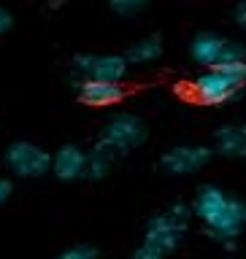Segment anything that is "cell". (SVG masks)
<instances>
[{
    "instance_id": "obj_1",
    "label": "cell",
    "mask_w": 246,
    "mask_h": 259,
    "mask_svg": "<svg viewBox=\"0 0 246 259\" xmlns=\"http://www.w3.org/2000/svg\"><path fill=\"white\" fill-rule=\"evenodd\" d=\"M192 219L200 222L208 240L227 251H235L246 230V202L219 184H200L192 197Z\"/></svg>"
},
{
    "instance_id": "obj_2",
    "label": "cell",
    "mask_w": 246,
    "mask_h": 259,
    "mask_svg": "<svg viewBox=\"0 0 246 259\" xmlns=\"http://www.w3.org/2000/svg\"><path fill=\"white\" fill-rule=\"evenodd\" d=\"M192 224L190 202H173L165 210L154 213L144 227L141 243L133 251V259H165L184 243Z\"/></svg>"
},
{
    "instance_id": "obj_3",
    "label": "cell",
    "mask_w": 246,
    "mask_h": 259,
    "mask_svg": "<svg viewBox=\"0 0 246 259\" xmlns=\"http://www.w3.org/2000/svg\"><path fill=\"white\" fill-rule=\"evenodd\" d=\"M190 92L195 103L206 105V108H219V105L235 103L246 92V60L200 68V73L190 84Z\"/></svg>"
},
{
    "instance_id": "obj_4",
    "label": "cell",
    "mask_w": 246,
    "mask_h": 259,
    "mask_svg": "<svg viewBox=\"0 0 246 259\" xmlns=\"http://www.w3.org/2000/svg\"><path fill=\"white\" fill-rule=\"evenodd\" d=\"M146 141H149V127H146V121L138 113H130V111L111 113L103 121L100 135H97V143L114 151L117 157L138 151Z\"/></svg>"
},
{
    "instance_id": "obj_5",
    "label": "cell",
    "mask_w": 246,
    "mask_h": 259,
    "mask_svg": "<svg viewBox=\"0 0 246 259\" xmlns=\"http://www.w3.org/2000/svg\"><path fill=\"white\" fill-rule=\"evenodd\" d=\"M190 60L198 68H214L225 62L246 60V46L235 38H227L217 30H200L190 40Z\"/></svg>"
},
{
    "instance_id": "obj_6",
    "label": "cell",
    "mask_w": 246,
    "mask_h": 259,
    "mask_svg": "<svg viewBox=\"0 0 246 259\" xmlns=\"http://www.w3.org/2000/svg\"><path fill=\"white\" fill-rule=\"evenodd\" d=\"M3 165L14 178H44L52 170V151L32 141H14L3 151Z\"/></svg>"
},
{
    "instance_id": "obj_7",
    "label": "cell",
    "mask_w": 246,
    "mask_h": 259,
    "mask_svg": "<svg viewBox=\"0 0 246 259\" xmlns=\"http://www.w3.org/2000/svg\"><path fill=\"white\" fill-rule=\"evenodd\" d=\"M71 70L76 78H109L125 81L130 73V62L125 54H106V52H79L71 60Z\"/></svg>"
},
{
    "instance_id": "obj_8",
    "label": "cell",
    "mask_w": 246,
    "mask_h": 259,
    "mask_svg": "<svg viewBox=\"0 0 246 259\" xmlns=\"http://www.w3.org/2000/svg\"><path fill=\"white\" fill-rule=\"evenodd\" d=\"M214 157H217L214 149L206 143H179L162 154L157 165L168 176H192V173H200Z\"/></svg>"
},
{
    "instance_id": "obj_9",
    "label": "cell",
    "mask_w": 246,
    "mask_h": 259,
    "mask_svg": "<svg viewBox=\"0 0 246 259\" xmlns=\"http://www.w3.org/2000/svg\"><path fill=\"white\" fill-rule=\"evenodd\" d=\"M76 97L87 108H111L119 105L127 97L125 81H109V78H76L73 81Z\"/></svg>"
},
{
    "instance_id": "obj_10",
    "label": "cell",
    "mask_w": 246,
    "mask_h": 259,
    "mask_svg": "<svg viewBox=\"0 0 246 259\" xmlns=\"http://www.w3.org/2000/svg\"><path fill=\"white\" fill-rule=\"evenodd\" d=\"M84 165H87V151L79 143H62L52 154V170L49 173L62 184H73L84 178Z\"/></svg>"
},
{
    "instance_id": "obj_11",
    "label": "cell",
    "mask_w": 246,
    "mask_h": 259,
    "mask_svg": "<svg viewBox=\"0 0 246 259\" xmlns=\"http://www.w3.org/2000/svg\"><path fill=\"white\" fill-rule=\"evenodd\" d=\"M217 157L222 159H246V121H227L219 124L211 143Z\"/></svg>"
},
{
    "instance_id": "obj_12",
    "label": "cell",
    "mask_w": 246,
    "mask_h": 259,
    "mask_svg": "<svg viewBox=\"0 0 246 259\" xmlns=\"http://www.w3.org/2000/svg\"><path fill=\"white\" fill-rule=\"evenodd\" d=\"M162 52H165V44H162V35H157V32H152V35H144V38H138L133 46L125 52L127 57V62H130V68H141V65H152V62H157Z\"/></svg>"
},
{
    "instance_id": "obj_13",
    "label": "cell",
    "mask_w": 246,
    "mask_h": 259,
    "mask_svg": "<svg viewBox=\"0 0 246 259\" xmlns=\"http://www.w3.org/2000/svg\"><path fill=\"white\" fill-rule=\"evenodd\" d=\"M114 162H117V154L109 151L106 146H100L95 141V146L87 151L84 178L87 181H103V178H109V173L114 170Z\"/></svg>"
},
{
    "instance_id": "obj_14",
    "label": "cell",
    "mask_w": 246,
    "mask_h": 259,
    "mask_svg": "<svg viewBox=\"0 0 246 259\" xmlns=\"http://www.w3.org/2000/svg\"><path fill=\"white\" fill-rule=\"evenodd\" d=\"M97 256H100V248L89 240H76L57 254V259H97Z\"/></svg>"
},
{
    "instance_id": "obj_15",
    "label": "cell",
    "mask_w": 246,
    "mask_h": 259,
    "mask_svg": "<svg viewBox=\"0 0 246 259\" xmlns=\"http://www.w3.org/2000/svg\"><path fill=\"white\" fill-rule=\"evenodd\" d=\"M152 0H109L111 11L119 14V16H135L138 11H144Z\"/></svg>"
},
{
    "instance_id": "obj_16",
    "label": "cell",
    "mask_w": 246,
    "mask_h": 259,
    "mask_svg": "<svg viewBox=\"0 0 246 259\" xmlns=\"http://www.w3.org/2000/svg\"><path fill=\"white\" fill-rule=\"evenodd\" d=\"M11 194H14V181L6 178V176H0V208L11 200Z\"/></svg>"
},
{
    "instance_id": "obj_17",
    "label": "cell",
    "mask_w": 246,
    "mask_h": 259,
    "mask_svg": "<svg viewBox=\"0 0 246 259\" xmlns=\"http://www.w3.org/2000/svg\"><path fill=\"white\" fill-rule=\"evenodd\" d=\"M233 22L246 32V0H238V3H235V8H233Z\"/></svg>"
},
{
    "instance_id": "obj_18",
    "label": "cell",
    "mask_w": 246,
    "mask_h": 259,
    "mask_svg": "<svg viewBox=\"0 0 246 259\" xmlns=\"http://www.w3.org/2000/svg\"><path fill=\"white\" fill-rule=\"evenodd\" d=\"M11 27H14V16H11V11L0 6V38H3L6 32H11Z\"/></svg>"
}]
</instances>
